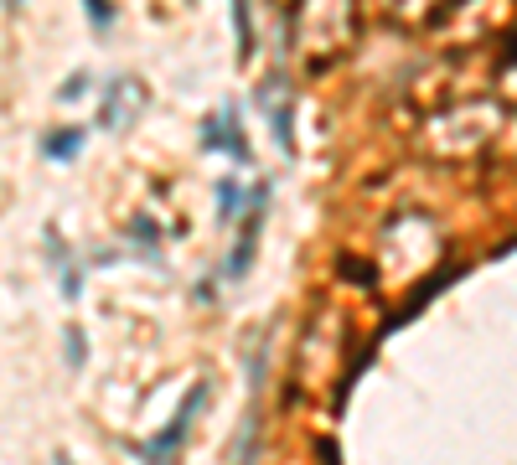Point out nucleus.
<instances>
[{
	"instance_id": "39448f33",
	"label": "nucleus",
	"mask_w": 517,
	"mask_h": 465,
	"mask_svg": "<svg viewBox=\"0 0 517 465\" xmlns=\"http://www.w3.org/2000/svg\"><path fill=\"white\" fill-rule=\"evenodd\" d=\"M47 248H52V259H57V279H63V295L78 300L83 279H78V264H73V254H68V243H57V233H47Z\"/></svg>"
},
{
	"instance_id": "423d86ee",
	"label": "nucleus",
	"mask_w": 517,
	"mask_h": 465,
	"mask_svg": "<svg viewBox=\"0 0 517 465\" xmlns=\"http://www.w3.org/2000/svg\"><path fill=\"white\" fill-rule=\"evenodd\" d=\"M78 150H83V130H52V135L42 140V155H47V161H73Z\"/></svg>"
},
{
	"instance_id": "0eeeda50",
	"label": "nucleus",
	"mask_w": 517,
	"mask_h": 465,
	"mask_svg": "<svg viewBox=\"0 0 517 465\" xmlns=\"http://www.w3.org/2000/svg\"><path fill=\"white\" fill-rule=\"evenodd\" d=\"M238 202H243V181H238V176L218 181V223H223V228L238 217Z\"/></svg>"
},
{
	"instance_id": "f8f14e48",
	"label": "nucleus",
	"mask_w": 517,
	"mask_h": 465,
	"mask_svg": "<svg viewBox=\"0 0 517 465\" xmlns=\"http://www.w3.org/2000/svg\"><path fill=\"white\" fill-rule=\"evenodd\" d=\"M83 88H88V73H73V78H68L63 88H57V99H63V104H73V99H78Z\"/></svg>"
},
{
	"instance_id": "20e7f679",
	"label": "nucleus",
	"mask_w": 517,
	"mask_h": 465,
	"mask_svg": "<svg viewBox=\"0 0 517 465\" xmlns=\"http://www.w3.org/2000/svg\"><path fill=\"white\" fill-rule=\"evenodd\" d=\"M461 274H466V264H445L440 274H430V279H424V285H419V290H414V295L404 300V310H399V316H393V321H388L383 331H393V326H404V321H414L419 310H424V300H435V295H440L445 285H455V279H461Z\"/></svg>"
},
{
	"instance_id": "f03ea898",
	"label": "nucleus",
	"mask_w": 517,
	"mask_h": 465,
	"mask_svg": "<svg viewBox=\"0 0 517 465\" xmlns=\"http://www.w3.org/2000/svg\"><path fill=\"white\" fill-rule=\"evenodd\" d=\"M145 99H150V93H145V83L135 73H114L104 83V99H99V130H109V135L130 130L135 114L145 109Z\"/></svg>"
},
{
	"instance_id": "1a4fd4ad",
	"label": "nucleus",
	"mask_w": 517,
	"mask_h": 465,
	"mask_svg": "<svg viewBox=\"0 0 517 465\" xmlns=\"http://www.w3.org/2000/svg\"><path fill=\"white\" fill-rule=\"evenodd\" d=\"M83 6H88V26L104 37V31L114 26V0H83Z\"/></svg>"
},
{
	"instance_id": "4468645a",
	"label": "nucleus",
	"mask_w": 517,
	"mask_h": 465,
	"mask_svg": "<svg viewBox=\"0 0 517 465\" xmlns=\"http://www.w3.org/2000/svg\"><path fill=\"white\" fill-rule=\"evenodd\" d=\"M517 62V37H507V47H502V68H512Z\"/></svg>"
},
{
	"instance_id": "6e6552de",
	"label": "nucleus",
	"mask_w": 517,
	"mask_h": 465,
	"mask_svg": "<svg viewBox=\"0 0 517 465\" xmlns=\"http://www.w3.org/2000/svg\"><path fill=\"white\" fill-rule=\"evenodd\" d=\"M233 31H238V57H254V16H249V0H233Z\"/></svg>"
},
{
	"instance_id": "2eb2a0df",
	"label": "nucleus",
	"mask_w": 517,
	"mask_h": 465,
	"mask_svg": "<svg viewBox=\"0 0 517 465\" xmlns=\"http://www.w3.org/2000/svg\"><path fill=\"white\" fill-rule=\"evenodd\" d=\"M57 465H73V460H68V455H57Z\"/></svg>"
},
{
	"instance_id": "9b49d317",
	"label": "nucleus",
	"mask_w": 517,
	"mask_h": 465,
	"mask_svg": "<svg viewBox=\"0 0 517 465\" xmlns=\"http://www.w3.org/2000/svg\"><path fill=\"white\" fill-rule=\"evenodd\" d=\"M316 455H321V465H342V450H337L331 434H321V440H316Z\"/></svg>"
},
{
	"instance_id": "7ed1b4c3",
	"label": "nucleus",
	"mask_w": 517,
	"mask_h": 465,
	"mask_svg": "<svg viewBox=\"0 0 517 465\" xmlns=\"http://www.w3.org/2000/svg\"><path fill=\"white\" fill-rule=\"evenodd\" d=\"M202 145H207V150H228L238 166H249V155H254L249 140H243V124H238V109H233V104L218 109V114L202 124Z\"/></svg>"
},
{
	"instance_id": "9d476101",
	"label": "nucleus",
	"mask_w": 517,
	"mask_h": 465,
	"mask_svg": "<svg viewBox=\"0 0 517 465\" xmlns=\"http://www.w3.org/2000/svg\"><path fill=\"white\" fill-rule=\"evenodd\" d=\"M83 357H88V352H83V331L68 326V367H83Z\"/></svg>"
},
{
	"instance_id": "f257e3e1",
	"label": "nucleus",
	"mask_w": 517,
	"mask_h": 465,
	"mask_svg": "<svg viewBox=\"0 0 517 465\" xmlns=\"http://www.w3.org/2000/svg\"><path fill=\"white\" fill-rule=\"evenodd\" d=\"M207 409V383H192V393H187V403L171 414V424L161 429V434H150V440H140L135 445V460H145V465H166L171 455H176V445L192 434V424H197V414Z\"/></svg>"
},
{
	"instance_id": "ddd939ff",
	"label": "nucleus",
	"mask_w": 517,
	"mask_h": 465,
	"mask_svg": "<svg viewBox=\"0 0 517 465\" xmlns=\"http://www.w3.org/2000/svg\"><path fill=\"white\" fill-rule=\"evenodd\" d=\"M342 274H347V279H357V285H373V269H362V264H352V259L342 264Z\"/></svg>"
}]
</instances>
